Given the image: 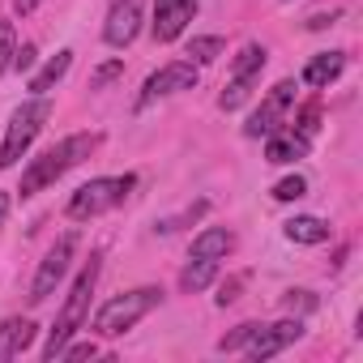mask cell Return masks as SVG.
Listing matches in <instances>:
<instances>
[{"label": "cell", "instance_id": "obj_4", "mask_svg": "<svg viewBox=\"0 0 363 363\" xmlns=\"http://www.w3.org/2000/svg\"><path fill=\"white\" fill-rule=\"evenodd\" d=\"M158 303H162V291H158V286L124 291V295H116V299H107V303L99 308V316H94V333H103V337H120V333H128L145 312H154Z\"/></svg>", "mask_w": 363, "mask_h": 363}, {"label": "cell", "instance_id": "obj_31", "mask_svg": "<svg viewBox=\"0 0 363 363\" xmlns=\"http://www.w3.org/2000/svg\"><path fill=\"white\" fill-rule=\"evenodd\" d=\"M333 22H337V13H316V18H308V30H325Z\"/></svg>", "mask_w": 363, "mask_h": 363}, {"label": "cell", "instance_id": "obj_14", "mask_svg": "<svg viewBox=\"0 0 363 363\" xmlns=\"http://www.w3.org/2000/svg\"><path fill=\"white\" fill-rule=\"evenodd\" d=\"M282 116H286V103H278L274 94L248 116V124H244V133L248 137H269V133H278V124H282Z\"/></svg>", "mask_w": 363, "mask_h": 363}, {"label": "cell", "instance_id": "obj_1", "mask_svg": "<svg viewBox=\"0 0 363 363\" xmlns=\"http://www.w3.org/2000/svg\"><path fill=\"white\" fill-rule=\"evenodd\" d=\"M94 145H99V137H94V133H73V137H65L60 145L43 150V154H39V158H30V167L22 171V189H18V193H22V197H35V193L52 189L69 167H77L82 158H90V154H94Z\"/></svg>", "mask_w": 363, "mask_h": 363}, {"label": "cell", "instance_id": "obj_16", "mask_svg": "<svg viewBox=\"0 0 363 363\" xmlns=\"http://www.w3.org/2000/svg\"><path fill=\"white\" fill-rule=\"evenodd\" d=\"M282 231H286L291 244H325V240H329V223L316 218V214H299V218H291Z\"/></svg>", "mask_w": 363, "mask_h": 363}, {"label": "cell", "instance_id": "obj_32", "mask_svg": "<svg viewBox=\"0 0 363 363\" xmlns=\"http://www.w3.org/2000/svg\"><path fill=\"white\" fill-rule=\"evenodd\" d=\"M39 5H43V0H13V9H18V13H22V18H26V13H35V9H39Z\"/></svg>", "mask_w": 363, "mask_h": 363}, {"label": "cell", "instance_id": "obj_11", "mask_svg": "<svg viewBox=\"0 0 363 363\" xmlns=\"http://www.w3.org/2000/svg\"><path fill=\"white\" fill-rule=\"evenodd\" d=\"M342 69H346V56H342V52H316V56L303 65V86L329 90V86L342 77Z\"/></svg>", "mask_w": 363, "mask_h": 363}, {"label": "cell", "instance_id": "obj_7", "mask_svg": "<svg viewBox=\"0 0 363 363\" xmlns=\"http://www.w3.org/2000/svg\"><path fill=\"white\" fill-rule=\"evenodd\" d=\"M193 86H197L193 60H171V65H162L158 73L145 77V86H141V94H137V107H150L154 99H167V94H179V90H193Z\"/></svg>", "mask_w": 363, "mask_h": 363}, {"label": "cell", "instance_id": "obj_5", "mask_svg": "<svg viewBox=\"0 0 363 363\" xmlns=\"http://www.w3.org/2000/svg\"><path fill=\"white\" fill-rule=\"evenodd\" d=\"M137 184V175H99V179H90V184H82L73 197H69V206H65V214L73 218V223H86V218H99V214H107V210H116L124 197H128V189Z\"/></svg>", "mask_w": 363, "mask_h": 363}, {"label": "cell", "instance_id": "obj_21", "mask_svg": "<svg viewBox=\"0 0 363 363\" xmlns=\"http://www.w3.org/2000/svg\"><path fill=\"white\" fill-rule=\"evenodd\" d=\"M261 69H265V48H261V43H248V48L235 56L231 77H248V73H261Z\"/></svg>", "mask_w": 363, "mask_h": 363}, {"label": "cell", "instance_id": "obj_8", "mask_svg": "<svg viewBox=\"0 0 363 363\" xmlns=\"http://www.w3.org/2000/svg\"><path fill=\"white\" fill-rule=\"evenodd\" d=\"M303 337V320L295 316V320H278V325H261L257 333H252V342L244 346L248 350V359L252 363H265V359H274L278 350H286L291 342H299Z\"/></svg>", "mask_w": 363, "mask_h": 363}, {"label": "cell", "instance_id": "obj_15", "mask_svg": "<svg viewBox=\"0 0 363 363\" xmlns=\"http://www.w3.org/2000/svg\"><path fill=\"white\" fill-rule=\"evenodd\" d=\"M231 248H235V235H231L227 227H206V231L193 240V257H206V261H223Z\"/></svg>", "mask_w": 363, "mask_h": 363}, {"label": "cell", "instance_id": "obj_3", "mask_svg": "<svg viewBox=\"0 0 363 363\" xmlns=\"http://www.w3.org/2000/svg\"><path fill=\"white\" fill-rule=\"evenodd\" d=\"M52 120V103L43 99V94H35V99H26L13 116H9V128H5V141H0V171H9V167H18L22 158H26V150H30V141L39 137V128Z\"/></svg>", "mask_w": 363, "mask_h": 363}, {"label": "cell", "instance_id": "obj_26", "mask_svg": "<svg viewBox=\"0 0 363 363\" xmlns=\"http://www.w3.org/2000/svg\"><path fill=\"white\" fill-rule=\"evenodd\" d=\"M120 73H124V60H107V65L90 77V90H103V86H107V82H116Z\"/></svg>", "mask_w": 363, "mask_h": 363}, {"label": "cell", "instance_id": "obj_29", "mask_svg": "<svg viewBox=\"0 0 363 363\" xmlns=\"http://www.w3.org/2000/svg\"><path fill=\"white\" fill-rule=\"evenodd\" d=\"M13 69H22V73H30V69H35V43H22V48H18Z\"/></svg>", "mask_w": 363, "mask_h": 363}, {"label": "cell", "instance_id": "obj_13", "mask_svg": "<svg viewBox=\"0 0 363 363\" xmlns=\"http://www.w3.org/2000/svg\"><path fill=\"white\" fill-rule=\"evenodd\" d=\"M303 154H308V137L295 133V128H291V133L278 128V133L265 137V162H278V167H282V162H295V158H303Z\"/></svg>", "mask_w": 363, "mask_h": 363}, {"label": "cell", "instance_id": "obj_33", "mask_svg": "<svg viewBox=\"0 0 363 363\" xmlns=\"http://www.w3.org/2000/svg\"><path fill=\"white\" fill-rule=\"evenodd\" d=\"M5 218H9V197L0 193V223H5Z\"/></svg>", "mask_w": 363, "mask_h": 363}, {"label": "cell", "instance_id": "obj_22", "mask_svg": "<svg viewBox=\"0 0 363 363\" xmlns=\"http://www.w3.org/2000/svg\"><path fill=\"white\" fill-rule=\"evenodd\" d=\"M257 329H261L257 320H248V325H235L227 337H218V350H223V354H235V350H244V346L252 342V333H257Z\"/></svg>", "mask_w": 363, "mask_h": 363}, {"label": "cell", "instance_id": "obj_24", "mask_svg": "<svg viewBox=\"0 0 363 363\" xmlns=\"http://www.w3.org/2000/svg\"><path fill=\"white\" fill-rule=\"evenodd\" d=\"M303 193H308V179L303 175H286V179L274 184V201H299Z\"/></svg>", "mask_w": 363, "mask_h": 363}, {"label": "cell", "instance_id": "obj_28", "mask_svg": "<svg viewBox=\"0 0 363 363\" xmlns=\"http://www.w3.org/2000/svg\"><path fill=\"white\" fill-rule=\"evenodd\" d=\"M316 116H320V107H316V103H308V107L299 111V133H303V137H312V133H316Z\"/></svg>", "mask_w": 363, "mask_h": 363}, {"label": "cell", "instance_id": "obj_6", "mask_svg": "<svg viewBox=\"0 0 363 363\" xmlns=\"http://www.w3.org/2000/svg\"><path fill=\"white\" fill-rule=\"evenodd\" d=\"M73 248H77V235H60V240H56V248L39 261V274H35V282H30V303H43V299H52V295H56V286H60V282H65V274H69Z\"/></svg>", "mask_w": 363, "mask_h": 363}, {"label": "cell", "instance_id": "obj_12", "mask_svg": "<svg viewBox=\"0 0 363 363\" xmlns=\"http://www.w3.org/2000/svg\"><path fill=\"white\" fill-rule=\"evenodd\" d=\"M35 329H39V325H35L30 316H9L5 325H0V363L13 359V354H22V350H30Z\"/></svg>", "mask_w": 363, "mask_h": 363}, {"label": "cell", "instance_id": "obj_30", "mask_svg": "<svg viewBox=\"0 0 363 363\" xmlns=\"http://www.w3.org/2000/svg\"><path fill=\"white\" fill-rule=\"evenodd\" d=\"M214 299H218V308H227V303H235V299H240V278H231V282H223Z\"/></svg>", "mask_w": 363, "mask_h": 363}, {"label": "cell", "instance_id": "obj_25", "mask_svg": "<svg viewBox=\"0 0 363 363\" xmlns=\"http://www.w3.org/2000/svg\"><path fill=\"white\" fill-rule=\"evenodd\" d=\"M282 303H286V312H312L316 308V295L312 291H286Z\"/></svg>", "mask_w": 363, "mask_h": 363}, {"label": "cell", "instance_id": "obj_17", "mask_svg": "<svg viewBox=\"0 0 363 363\" xmlns=\"http://www.w3.org/2000/svg\"><path fill=\"white\" fill-rule=\"evenodd\" d=\"M214 278H218V261L193 257V265H184V274H179V291H184V295H197V291L214 286Z\"/></svg>", "mask_w": 363, "mask_h": 363}, {"label": "cell", "instance_id": "obj_23", "mask_svg": "<svg viewBox=\"0 0 363 363\" xmlns=\"http://www.w3.org/2000/svg\"><path fill=\"white\" fill-rule=\"evenodd\" d=\"M13 56H18V35H13V22L0 18V73L13 69Z\"/></svg>", "mask_w": 363, "mask_h": 363}, {"label": "cell", "instance_id": "obj_10", "mask_svg": "<svg viewBox=\"0 0 363 363\" xmlns=\"http://www.w3.org/2000/svg\"><path fill=\"white\" fill-rule=\"evenodd\" d=\"M141 0H116L107 9V22H103V39L107 48H128L137 35H141Z\"/></svg>", "mask_w": 363, "mask_h": 363}, {"label": "cell", "instance_id": "obj_9", "mask_svg": "<svg viewBox=\"0 0 363 363\" xmlns=\"http://www.w3.org/2000/svg\"><path fill=\"white\" fill-rule=\"evenodd\" d=\"M197 18V0H154V43H175Z\"/></svg>", "mask_w": 363, "mask_h": 363}, {"label": "cell", "instance_id": "obj_18", "mask_svg": "<svg viewBox=\"0 0 363 363\" xmlns=\"http://www.w3.org/2000/svg\"><path fill=\"white\" fill-rule=\"evenodd\" d=\"M69 65H73V52H69V48H65V52H56V56H52V60L30 77V94H48V90L69 73Z\"/></svg>", "mask_w": 363, "mask_h": 363}, {"label": "cell", "instance_id": "obj_2", "mask_svg": "<svg viewBox=\"0 0 363 363\" xmlns=\"http://www.w3.org/2000/svg\"><path fill=\"white\" fill-rule=\"evenodd\" d=\"M99 269H103V257L94 252V257H90V261L82 265V274L73 278L69 295H65V308H60V316H56V325H52V333H48L43 359H52V363H56V354L65 350V342H73V333H77V329L86 325V312H90V295H94Z\"/></svg>", "mask_w": 363, "mask_h": 363}, {"label": "cell", "instance_id": "obj_27", "mask_svg": "<svg viewBox=\"0 0 363 363\" xmlns=\"http://www.w3.org/2000/svg\"><path fill=\"white\" fill-rule=\"evenodd\" d=\"M94 354H99L94 342H65V350H60L56 359H94Z\"/></svg>", "mask_w": 363, "mask_h": 363}, {"label": "cell", "instance_id": "obj_19", "mask_svg": "<svg viewBox=\"0 0 363 363\" xmlns=\"http://www.w3.org/2000/svg\"><path fill=\"white\" fill-rule=\"evenodd\" d=\"M252 86H261V73H248V77H231V86L218 94V107H223V111H235V107H244V99L252 94Z\"/></svg>", "mask_w": 363, "mask_h": 363}, {"label": "cell", "instance_id": "obj_20", "mask_svg": "<svg viewBox=\"0 0 363 363\" xmlns=\"http://www.w3.org/2000/svg\"><path fill=\"white\" fill-rule=\"evenodd\" d=\"M227 52V43L218 39V35H197L193 43H189V56H193V65H210V60H218Z\"/></svg>", "mask_w": 363, "mask_h": 363}]
</instances>
